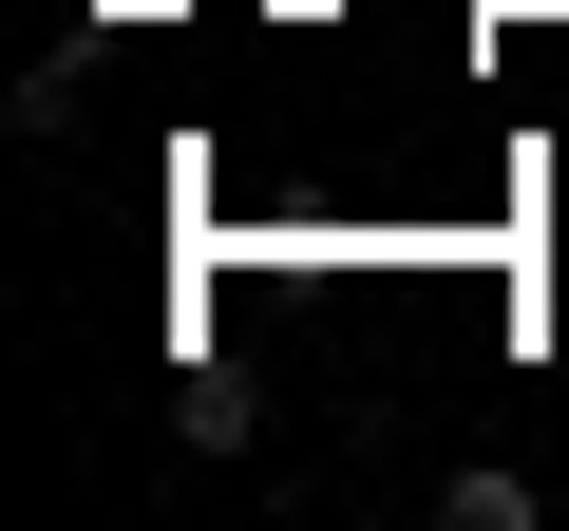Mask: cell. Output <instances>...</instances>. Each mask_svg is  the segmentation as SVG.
Here are the masks:
<instances>
[{"label":"cell","instance_id":"1","mask_svg":"<svg viewBox=\"0 0 569 531\" xmlns=\"http://www.w3.org/2000/svg\"><path fill=\"white\" fill-rule=\"evenodd\" d=\"M437 512H456V531H531V512H550V493H531V474H512V455H475V474H456V493H437Z\"/></svg>","mask_w":569,"mask_h":531}]
</instances>
